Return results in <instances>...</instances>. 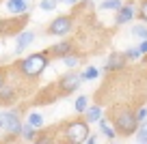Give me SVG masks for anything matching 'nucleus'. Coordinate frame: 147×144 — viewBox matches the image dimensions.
Here are the masks:
<instances>
[{"mask_svg":"<svg viewBox=\"0 0 147 144\" xmlns=\"http://www.w3.org/2000/svg\"><path fill=\"white\" fill-rule=\"evenodd\" d=\"M145 63H147V54H145Z\"/></svg>","mask_w":147,"mask_h":144,"instance_id":"obj_33","label":"nucleus"},{"mask_svg":"<svg viewBox=\"0 0 147 144\" xmlns=\"http://www.w3.org/2000/svg\"><path fill=\"white\" fill-rule=\"evenodd\" d=\"M80 75H82V82L97 80V77H100V69H97V67H87L82 73H80Z\"/></svg>","mask_w":147,"mask_h":144,"instance_id":"obj_20","label":"nucleus"},{"mask_svg":"<svg viewBox=\"0 0 147 144\" xmlns=\"http://www.w3.org/2000/svg\"><path fill=\"white\" fill-rule=\"evenodd\" d=\"M110 144H117V142H110Z\"/></svg>","mask_w":147,"mask_h":144,"instance_id":"obj_35","label":"nucleus"},{"mask_svg":"<svg viewBox=\"0 0 147 144\" xmlns=\"http://www.w3.org/2000/svg\"><path fill=\"white\" fill-rule=\"evenodd\" d=\"M110 125L115 127L117 135H123V138L134 135L138 129V121L134 116V112L125 105H115L110 110Z\"/></svg>","mask_w":147,"mask_h":144,"instance_id":"obj_3","label":"nucleus"},{"mask_svg":"<svg viewBox=\"0 0 147 144\" xmlns=\"http://www.w3.org/2000/svg\"><path fill=\"white\" fill-rule=\"evenodd\" d=\"M32 144H56V129H50V131L39 129V133H37Z\"/></svg>","mask_w":147,"mask_h":144,"instance_id":"obj_13","label":"nucleus"},{"mask_svg":"<svg viewBox=\"0 0 147 144\" xmlns=\"http://www.w3.org/2000/svg\"><path fill=\"white\" fill-rule=\"evenodd\" d=\"M136 17L147 24V0H141V5H138V9H136Z\"/></svg>","mask_w":147,"mask_h":144,"instance_id":"obj_24","label":"nucleus"},{"mask_svg":"<svg viewBox=\"0 0 147 144\" xmlns=\"http://www.w3.org/2000/svg\"><path fill=\"white\" fill-rule=\"evenodd\" d=\"M15 99H18V90L13 86H9V84L0 86V105H11Z\"/></svg>","mask_w":147,"mask_h":144,"instance_id":"obj_12","label":"nucleus"},{"mask_svg":"<svg viewBox=\"0 0 147 144\" xmlns=\"http://www.w3.org/2000/svg\"><path fill=\"white\" fill-rule=\"evenodd\" d=\"M123 54H125V58H128V60H138V58H143V54L138 52V47H130V50H125Z\"/></svg>","mask_w":147,"mask_h":144,"instance_id":"obj_25","label":"nucleus"},{"mask_svg":"<svg viewBox=\"0 0 147 144\" xmlns=\"http://www.w3.org/2000/svg\"><path fill=\"white\" fill-rule=\"evenodd\" d=\"M61 138L56 140V144H84V140L91 135V127L84 118H69L59 127Z\"/></svg>","mask_w":147,"mask_h":144,"instance_id":"obj_2","label":"nucleus"},{"mask_svg":"<svg viewBox=\"0 0 147 144\" xmlns=\"http://www.w3.org/2000/svg\"><path fill=\"white\" fill-rule=\"evenodd\" d=\"M26 125L35 127V129H43V116L39 112H28L26 116Z\"/></svg>","mask_w":147,"mask_h":144,"instance_id":"obj_17","label":"nucleus"},{"mask_svg":"<svg viewBox=\"0 0 147 144\" xmlns=\"http://www.w3.org/2000/svg\"><path fill=\"white\" fill-rule=\"evenodd\" d=\"M63 63H65V67H67V69H76L80 65V56L76 54V52H74V54H67L63 58Z\"/></svg>","mask_w":147,"mask_h":144,"instance_id":"obj_21","label":"nucleus"},{"mask_svg":"<svg viewBox=\"0 0 147 144\" xmlns=\"http://www.w3.org/2000/svg\"><path fill=\"white\" fill-rule=\"evenodd\" d=\"M37 133H39V129H35V127H30V125H24V127H22V133H20V138H24L26 142H35Z\"/></svg>","mask_w":147,"mask_h":144,"instance_id":"obj_18","label":"nucleus"},{"mask_svg":"<svg viewBox=\"0 0 147 144\" xmlns=\"http://www.w3.org/2000/svg\"><path fill=\"white\" fill-rule=\"evenodd\" d=\"M0 144H5V142H2V140H0Z\"/></svg>","mask_w":147,"mask_h":144,"instance_id":"obj_34","label":"nucleus"},{"mask_svg":"<svg viewBox=\"0 0 147 144\" xmlns=\"http://www.w3.org/2000/svg\"><path fill=\"white\" fill-rule=\"evenodd\" d=\"M97 123H100V133L104 135V138H108L110 142H113V140L117 138V131H115V127L110 125V121H108V118H100Z\"/></svg>","mask_w":147,"mask_h":144,"instance_id":"obj_14","label":"nucleus"},{"mask_svg":"<svg viewBox=\"0 0 147 144\" xmlns=\"http://www.w3.org/2000/svg\"><path fill=\"white\" fill-rule=\"evenodd\" d=\"M80 84H82V75H80V73H76V71L63 73V75L54 82L59 99H61V97H69L71 93H76V90L80 88Z\"/></svg>","mask_w":147,"mask_h":144,"instance_id":"obj_5","label":"nucleus"},{"mask_svg":"<svg viewBox=\"0 0 147 144\" xmlns=\"http://www.w3.org/2000/svg\"><path fill=\"white\" fill-rule=\"evenodd\" d=\"M95 142H97V135H93V133L89 135L87 140H84V144H95Z\"/></svg>","mask_w":147,"mask_h":144,"instance_id":"obj_31","label":"nucleus"},{"mask_svg":"<svg viewBox=\"0 0 147 144\" xmlns=\"http://www.w3.org/2000/svg\"><path fill=\"white\" fill-rule=\"evenodd\" d=\"M7 37V19H0V39Z\"/></svg>","mask_w":147,"mask_h":144,"instance_id":"obj_29","label":"nucleus"},{"mask_svg":"<svg viewBox=\"0 0 147 144\" xmlns=\"http://www.w3.org/2000/svg\"><path fill=\"white\" fill-rule=\"evenodd\" d=\"M71 28H74V15H59V17H54L50 24H48V28H46V35H50V37H65V35H69L71 32Z\"/></svg>","mask_w":147,"mask_h":144,"instance_id":"obj_6","label":"nucleus"},{"mask_svg":"<svg viewBox=\"0 0 147 144\" xmlns=\"http://www.w3.org/2000/svg\"><path fill=\"white\" fill-rule=\"evenodd\" d=\"M134 116H136L138 123H145V118H147V108H145V105H141V108L134 112Z\"/></svg>","mask_w":147,"mask_h":144,"instance_id":"obj_27","label":"nucleus"},{"mask_svg":"<svg viewBox=\"0 0 147 144\" xmlns=\"http://www.w3.org/2000/svg\"><path fill=\"white\" fill-rule=\"evenodd\" d=\"M125 65H128V58H125L123 52H113V54L106 58V63H104V71L115 73V71H121V69H125Z\"/></svg>","mask_w":147,"mask_h":144,"instance_id":"obj_7","label":"nucleus"},{"mask_svg":"<svg viewBox=\"0 0 147 144\" xmlns=\"http://www.w3.org/2000/svg\"><path fill=\"white\" fill-rule=\"evenodd\" d=\"M100 118H104V110L100 105H89V110L84 112V121L91 125V123H97Z\"/></svg>","mask_w":147,"mask_h":144,"instance_id":"obj_15","label":"nucleus"},{"mask_svg":"<svg viewBox=\"0 0 147 144\" xmlns=\"http://www.w3.org/2000/svg\"><path fill=\"white\" fill-rule=\"evenodd\" d=\"M87 110H89V97H87V95H80V97H76V101H74V112L82 116Z\"/></svg>","mask_w":147,"mask_h":144,"instance_id":"obj_16","label":"nucleus"},{"mask_svg":"<svg viewBox=\"0 0 147 144\" xmlns=\"http://www.w3.org/2000/svg\"><path fill=\"white\" fill-rule=\"evenodd\" d=\"M5 73H7V67H0V86H2V84H5Z\"/></svg>","mask_w":147,"mask_h":144,"instance_id":"obj_30","label":"nucleus"},{"mask_svg":"<svg viewBox=\"0 0 147 144\" xmlns=\"http://www.w3.org/2000/svg\"><path fill=\"white\" fill-rule=\"evenodd\" d=\"M61 2H65V5H78L80 0H61Z\"/></svg>","mask_w":147,"mask_h":144,"instance_id":"obj_32","label":"nucleus"},{"mask_svg":"<svg viewBox=\"0 0 147 144\" xmlns=\"http://www.w3.org/2000/svg\"><path fill=\"white\" fill-rule=\"evenodd\" d=\"M136 47H138V52H141V54H143V56H145V54H147V39H143V41H141V43H138V45H136Z\"/></svg>","mask_w":147,"mask_h":144,"instance_id":"obj_28","label":"nucleus"},{"mask_svg":"<svg viewBox=\"0 0 147 144\" xmlns=\"http://www.w3.org/2000/svg\"><path fill=\"white\" fill-rule=\"evenodd\" d=\"M28 9H30L28 0H7V11L11 15H26Z\"/></svg>","mask_w":147,"mask_h":144,"instance_id":"obj_11","label":"nucleus"},{"mask_svg":"<svg viewBox=\"0 0 147 144\" xmlns=\"http://www.w3.org/2000/svg\"><path fill=\"white\" fill-rule=\"evenodd\" d=\"M136 140H138V144H143V142H147V121L145 123H138V129H136Z\"/></svg>","mask_w":147,"mask_h":144,"instance_id":"obj_22","label":"nucleus"},{"mask_svg":"<svg viewBox=\"0 0 147 144\" xmlns=\"http://www.w3.org/2000/svg\"><path fill=\"white\" fill-rule=\"evenodd\" d=\"M15 41H18V43H15V54H22L26 47H30V43H35V32L32 30H22Z\"/></svg>","mask_w":147,"mask_h":144,"instance_id":"obj_10","label":"nucleus"},{"mask_svg":"<svg viewBox=\"0 0 147 144\" xmlns=\"http://www.w3.org/2000/svg\"><path fill=\"white\" fill-rule=\"evenodd\" d=\"M56 5H59V0H41V9L43 11H54L56 9Z\"/></svg>","mask_w":147,"mask_h":144,"instance_id":"obj_26","label":"nucleus"},{"mask_svg":"<svg viewBox=\"0 0 147 144\" xmlns=\"http://www.w3.org/2000/svg\"><path fill=\"white\" fill-rule=\"evenodd\" d=\"M22 116H20L18 110H5L0 112V129L7 131V140H18L22 133Z\"/></svg>","mask_w":147,"mask_h":144,"instance_id":"obj_4","label":"nucleus"},{"mask_svg":"<svg viewBox=\"0 0 147 144\" xmlns=\"http://www.w3.org/2000/svg\"><path fill=\"white\" fill-rule=\"evenodd\" d=\"M134 17H136V5H134V2H128V5H123L119 11H117L115 24L117 26H123V24H130Z\"/></svg>","mask_w":147,"mask_h":144,"instance_id":"obj_9","label":"nucleus"},{"mask_svg":"<svg viewBox=\"0 0 147 144\" xmlns=\"http://www.w3.org/2000/svg\"><path fill=\"white\" fill-rule=\"evenodd\" d=\"M50 56H48V52H35V54H28L26 58H20L13 63V69L18 71L20 77H24V80H37V77L41 75L43 71H46V67L50 65Z\"/></svg>","mask_w":147,"mask_h":144,"instance_id":"obj_1","label":"nucleus"},{"mask_svg":"<svg viewBox=\"0 0 147 144\" xmlns=\"http://www.w3.org/2000/svg\"><path fill=\"white\" fill-rule=\"evenodd\" d=\"M121 7H123L121 0H104V2H100V9H104V11H119Z\"/></svg>","mask_w":147,"mask_h":144,"instance_id":"obj_19","label":"nucleus"},{"mask_svg":"<svg viewBox=\"0 0 147 144\" xmlns=\"http://www.w3.org/2000/svg\"><path fill=\"white\" fill-rule=\"evenodd\" d=\"M132 35L138 37V39H147V26L145 24H136V26H132Z\"/></svg>","mask_w":147,"mask_h":144,"instance_id":"obj_23","label":"nucleus"},{"mask_svg":"<svg viewBox=\"0 0 147 144\" xmlns=\"http://www.w3.org/2000/svg\"><path fill=\"white\" fill-rule=\"evenodd\" d=\"M46 52H48L50 58H61V60H63L67 54H74V43H71V41H59V43L50 45Z\"/></svg>","mask_w":147,"mask_h":144,"instance_id":"obj_8","label":"nucleus"}]
</instances>
